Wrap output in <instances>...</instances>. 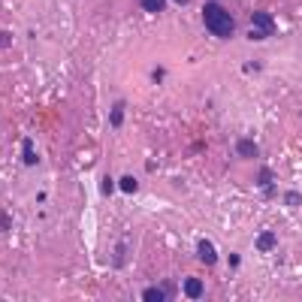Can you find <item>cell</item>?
<instances>
[{
  "label": "cell",
  "mask_w": 302,
  "mask_h": 302,
  "mask_svg": "<svg viewBox=\"0 0 302 302\" xmlns=\"http://www.w3.org/2000/svg\"><path fill=\"white\" fill-rule=\"evenodd\" d=\"M203 21H206V30L215 33L218 39H230V36L236 33V21H233V15H230L221 3H215V0L203 6Z\"/></svg>",
  "instance_id": "cell-1"
},
{
  "label": "cell",
  "mask_w": 302,
  "mask_h": 302,
  "mask_svg": "<svg viewBox=\"0 0 302 302\" xmlns=\"http://www.w3.org/2000/svg\"><path fill=\"white\" fill-rule=\"evenodd\" d=\"M275 33V18L269 15V12H251V33H248V39H266V36H272Z\"/></svg>",
  "instance_id": "cell-2"
},
{
  "label": "cell",
  "mask_w": 302,
  "mask_h": 302,
  "mask_svg": "<svg viewBox=\"0 0 302 302\" xmlns=\"http://www.w3.org/2000/svg\"><path fill=\"white\" fill-rule=\"evenodd\" d=\"M197 254H200V260H203L206 266H215V263H218V251H215V245H212L209 239H203V242L197 245Z\"/></svg>",
  "instance_id": "cell-3"
},
{
  "label": "cell",
  "mask_w": 302,
  "mask_h": 302,
  "mask_svg": "<svg viewBox=\"0 0 302 302\" xmlns=\"http://www.w3.org/2000/svg\"><path fill=\"white\" fill-rule=\"evenodd\" d=\"M236 154H239V157H245V160H251V157H257V154H260V148H257V142H254V139H239V142H236Z\"/></svg>",
  "instance_id": "cell-4"
},
{
  "label": "cell",
  "mask_w": 302,
  "mask_h": 302,
  "mask_svg": "<svg viewBox=\"0 0 302 302\" xmlns=\"http://www.w3.org/2000/svg\"><path fill=\"white\" fill-rule=\"evenodd\" d=\"M203 293H206V287H203L200 278H185V296L188 299H203Z\"/></svg>",
  "instance_id": "cell-5"
},
{
  "label": "cell",
  "mask_w": 302,
  "mask_h": 302,
  "mask_svg": "<svg viewBox=\"0 0 302 302\" xmlns=\"http://www.w3.org/2000/svg\"><path fill=\"white\" fill-rule=\"evenodd\" d=\"M275 245H278V236L275 233H260L257 236V251H263V254H269V251H275Z\"/></svg>",
  "instance_id": "cell-6"
},
{
  "label": "cell",
  "mask_w": 302,
  "mask_h": 302,
  "mask_svg": "<svg viewBox=\"0 0 302 302\" xmlns=\"http://www.w3.org/2000/svg\"><path fill=\"white\" fill-rule=\"evenodd\" d=\"M21 160H24L27 166H36V163H39V157H36L33 142H30V139H24V142H21Z\"/></svg>",
  "instance_id": "cell-7"
},
{
  "label": "cell",
  "mask_w": 302,
  "mask_h": 302,
  "mask_svg": "<svg viewBox=\"0 0 302 302\" xmlns=\"http://www.w3.org/2000/svg\"><path fill=\"white\" fill-rule=\"evenodd\" d=\"M142 299L145 302H166V293H163V287H145V290H142Z\"/></svg>",
  "instance_id": "cell-8"
},
{
  "label": "cell",
  "mask_w": 302,
  "mask_h": 302,
  "mask_svg": "<svg viewBox=\"0 0 302 302\" xmlns=\"http://www.w3.org/2000/svg\"><path fill=\"white\" fill-rule=\"evenodd\" d=\"M109 124H112V127H121V124H124V103H115V106H112Z\"/></svg>",
  "instance_id": "cell-9"
},
{
  "label": "cell",
  "mask_w": 302,
  "mask_h": 302,
  "mask_svg": "<svg viewBox=\"0 0 302 302\" xmlns=\"http://www.w3.org/2000/svg\"><path fill=\"white\" fill-rule=\"evenodd\" d=\"M257 185H260V188H266V194H272V169H269V166H263V169H260Z\"/></svg>",
  "instance_id": "cell-10"
},
{
  "label": "cell",
  "mask_w": 302,
  "mask_h": 302,
  "mask_svg": "<svg viewBox=\"0 0 302 302\" xmlns=\"http://www.w3.org/2000/svg\"><path fill=\"white\" fill-rule=\"evenodd\" d=\"M118 188H121L124 194H136V191H139V182H136L133 175H124V178L118 182Z\"/></svg>",
  "instance_id": "cell-11"
},
{
  "label": "cell",
  "mask_w": 302,
  "mask_h": 302,
  "mask_svg": "<svg viewBox=\"0 0 302 302\" xmlns=\"http://www.w3.org/2000/svg\"><path fill=\"white\" fill-rule=\"evenodd\" d=\"M139 3H142V9H145V12H154V15L166 9V0H139Z\"/></svg>",
  "instance_id": "cell-12"
},
{
  "label": "cell",
  "mask_w": 302,
  "mask_h": 302,
  "mask_svg": "<svg viewBox=\"0 0 302 302\" xmlns=\"http://www.w3.org/2000/svg\"><path fill=\"white\" fill-rule=\"evenodd\" d=\"M112 191H115V178H109V175H103V185H100V194H103V197H109Z\"/></svg>",
  "instance_id": "cell-13"
},
{
  "label": "cell",
  "mask_w": 302,
  "mask_h": 302,
  "mask_svg": "<svg viewBox=\"0 0 302 302\" xmlns=\"http://www.w3.org/2000/svg\"><path fill=\"white\" fill-rule=\"evenodd\" d=\"M9 227H12V221H9V215H6V212L0 209V233H6Z\"/></svg>",
  "instance_id": "cell-14"
},
{
  "label": "cell",
  "mask_w": 302,
  "mask_h": 302,
  "mask_svg": "<svg viewBox=\"0 0 302 302\" xmlns=\"http://www.w3.org/2000/svg\"><path fill=\"white\" fill-rule=\"evenodd\" d=\"M284 203H287V206H299V203H302V197L296 194V191H290V194L284 197Z\"/></svg>",
  "instance_id": "cell-15"
},
{
  "label": "cell",
  "mask_w": 302,
  "mask_h": 302,
  "mask_svg": "<svg viewBox=\"0 0 302 302\" xmlns=\"http://www.w3.org/2000/svg\"><path fill=\"white\" fill-rule=\"evenodd\" d=\"M163 293H166V299H172V296H175V284H172V281H163Z\"/></svg>",
  "instance_id": "cell-16"
},
{
  "label": "cell",
  "mask_w": 302,
  "mask_h": 302,
  "mask_svg": "<svg viewBox=\"0 0 302 302\" xmlns=\"http://www.w3.org/2000/svg\"><path fill=\"white\" fill-rule=\"evenodd\" d=\"M6 45H12V36L6 30H0V48H6Z\"/></svg>",
  "instance_id": "cell-17"
},
{
  "label": "cell",
  "mask_w": 302,
  "mask_h": 302,
  "mask_svg": "<svg viewBox=\"0 0 302 302\" xmlns=\"http://www.w3.org/2000/svg\"><path fill=\"white\" fill-rule=\"evenodd\" d=\"M175 3H178V6H185V3H188V0H175Z\"/></svg>",
  "instance_id": "cell-18"
}]
</instances>
